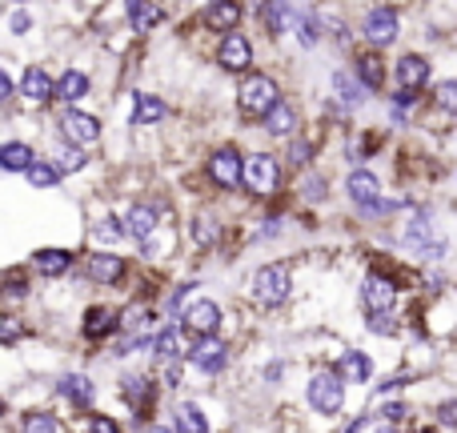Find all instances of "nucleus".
Here are the masks:
<instances>
[{
  "label": "nucleus",
  "instance_id": "obj_34",
  "mask_svg": "<svg viewBox=\"0 0 457 433\" xmlns=\"http://www.w3.org/2000/svg\"><path fill=\"white\" fill-rule=\"evenodd\" d=\"M333 80H337V96H341V101H345L349 104V109H353V104H361V88H357V85H361V80H357V85H353V77H349V72H337V77H333Z\"/></svg>",
  "mask_w": 457,
  "mask_h": 433
},
{
  "label": "nucleus",
  "instance_id": "obj_44",
  "mask_svg": "<svg viewBox=\"0 0 457 433\" xmlns=\"http://www.w3.org/2000/svg\"><path fill=\"white\" fill-rule=\"evenodd\" d=\"M437 418H442V426H457V402H445Z\"/></svg>",
  "mask_w": 457,
  "mask_h": 433
},
{
  "label": "nucleus",
  "instance_id": "obj_26",
  "mask_svg": "<svg viewBox=\"0 0 457 433\" xmlns=\"http://www.w3.org/2000/svg\"><path fill=\"white\" fill-rule=\"evenodd\" d=\"M32 165V149L24 141H4L0 145V169L4 173H24Z\"/></svg>",
  "mask_w": 457,
  "mask_h": 433
},
{
  "label": "nucleus",
  "instance_id": "obj_31",
  "mask_svg": "<svg viewBox=\"0 0 457 433\" xmlns=\"http://www.w3.org/2000/svg\"><path fill=\"white\" fill-rule=\"evenodd\" d=\"M24 173H29V185H32V189H56V185H61V173H56L53 165H45V161H32Z\"/></svg>",
  "mask_w": 457,
  "mask_h": 433
},
{
  "label": "nucleus",
  "instance_id": "obj_15",
  "mask_svg": "<svg viewBox=\"0 0 457 433\" xmlns=\"http://www.w3.org/2000/svg\"><path fill=\"white\" fill-rule=\"evenodd\" d=\"M117 325H120L117 309L112 305H93V309H85V325H80V329H85L88 341H96V337H109Z\"/></svg>",
  "mask_w": 457,
  "mask_h": 433
},
{
  "label": "nucleus",
  "instance_id": "obj_38",
  "mask_svg": "<svg viewBox=\"0 0 457 433\" xmlns=\"http://www.w3.org/2000/svg\"><path fill=\"white\" fill-rule=\"evenodd\" d=\"M24 429H29V433H37V429L53 433V429H61V421L48 418V413H29V418H24Z\"/></svg>",
  "mask_w": 457,
  "mask_h": 433
},
{
  "label": "nucleus",
  "instance_id": "obj_18",
  "mask_svg": "<svg viewBox=\"0 0 457 433\" xmlns=\"http://www.w3.org/2000/svg\"><path fill=\"white\" fill-rule=\"evenodd\" d=\"M21 96L29 104H45L48 96H53V77H48L45 69H37V64H32V69L24 72V80H21Z\"/></svg>",
  "mask_w": 457,
  "mask_h": 433
},
{
  "label": "nucleus",
  "instance_id": "obj_27",
  "mask_svg": "<svg viewBox=\"0 0 457 433\" xmlns=\"http://www.w3.org/2000/svg\"><path fill=\"white\" fill-rule=\"evenodd\" d=\"M261 21H265L269 32L281 37L285 29H293V8L285 4V0H265V4H261Z\"/></svg>",
  "mask_w": 457,
  "mask_h": 433
},
{
  "label": "nucleus",
  "instance_id": "obj_21",
  "mask_svg": "<svg viewBox=\"0 0 457 433\" xmlns=\"http://www.w3.org/2000/svg\"><path fill=\"white\" fill-rule=\"evenodd\" d=\"M88 277L101 285H117L120 277H125V261L112 257V253H96V257L88 261Z\"/></svg>",
  "mask_w": 457,
  "mask_h": 433
},
{
  "label": "nucleus",
  "instance_id": "obj_12",
  "mask_svg": "<svg viewBox=\"0 0 457 433\" xmlns=\"http://www.w3.org/2000/svg\"><path fill=\"white\" fill-rule=\"evenodd\" d=\"M185 329H189L193 337L217 333L221 329V305H217V301H193V305L185 309Z\"/></svg>",
  "mask_w": 457,
  "mask_h": 433
},
{
  "label": "nucleus",
  "instance_id": "obj_7",
  "mask_svg": "<svg viewBox=\"0 0 457 433\" xmlns=\"http://www.w3.org/2000/svg\"><path fill=\"white\" fill-rule=\"evenodd\" d=\"M61 133L69 137L72 145H93L96 137H101V121H96L93 112H85V109H72V104H64V112H61Z\"/></svg>",
  "mask_w": 457,
  "mask_h": 433
},
{
  "label": "nucleus",
  "instance_id": "obj_22",
  "mask_svg": "<svg viewBox=\"0 0 457 433\" xmlns=\"http://www.w3.org/2000/svg\"><path fill=\"white\" fill-rule=\"evenodd\" d=\"M237 21H241V4L237 0H213V8L205 12V24L217 32H233Z\"/></svg>",
  "mask_w": 457,
  "mask_h": 433
},
{
  "label": "nucleus",
  "instance_id": "obj_29",
  "mask_svg": "<svg viewBox=\"0 0 457 433\" xmlns=\"http://www.w3.org/2000/svg\"><path fill=\"white\" fill-rule=\"evenodd\" d=\"M173 418H177V429H185V433L209 429V421H205V413L197 410V402H181V405H173Z\"/></svg>",
  "mask_w": 457,
  "mask_h": 433
},
{
  "label": "nucleus",
  "instance_id": "obj_17",
  "mask_svg": "<svg viewBox=\"0 0 457 433\" xmlns=\"http://www.w3.org/2000/svg\"><path fill=\"white\" fill-rule=\"evenodd\" d=\"M56 389H61V397H69V405H77V410L93 405V381H88L85 373H64V378L56 381Z\"/></svg>",
  "mask_w": 457,
  "mask_h": 433
},
{
  "label": "nucleus",
  "instance_id": "obj_32",
  "mask_svg": "<svg viewBox=\"0 0 457 433\" xmlns=\"http://www.w3.org/2000/svg\"><path fill=\"white\" fill-rule=\"evenodd\" d=\"M165 21V8L161 4H153V0H141V4H137V12H133V24L141 32H149V29H157V24Z\"/></svg>",
  "mask_w": 457,
  "mask_h": 433
},
{
  "label": "nucleus",
  "instance_id": "obj_11",
  "mask_svg": "<svg viewBox=\"0 0 457 433\" xmlns=\"http://www.w3.org/2000/svg\"><path fill=\"white\" fill-rule=\"evenodd\" d=\"M405 245L418 253H429V257H442V249H445V241L434 233V225H429L426 213H413V221L405 225Z\"/></svg>",
  "mask_w": 457,
  "mask_h": 433
},
{
  "label": "nucleus",
  "instance_id": "obj_2",
  "mask_svg": "<svg viewBox=\"0 0 457 433\" xmlns=\"http://www.w3.org/2000/svg\"><path fill=\"white\" fill-rule=\"evenodd\" d=\"M285 297H289V269L285 265H261L257 273H253V301L257 305H285Z\"/></svg>",
  "mask_w": 457,
  "mask_h": 433
},
{
  "label": "nucleus",
  "instance_id": "obj_46",
  "mask_svg": "<svg viewBox=\"0 0 457 433\" xmlns=\"http://www.w3.org/2000/svg\"><path fill=\"white\" fill-rule=\"evenodd\" d=\"M88 426H93V429H104V433H117V429H120L117 421H109V418H93Z\"/></svg>",
  "mask_w": 457,
  "mask_h": 433
},
{
  "label": "nucleus",
  "instance_id": "obj_10",
  "mask_svg": "<svg viewBox=\"0 0 457 433\" xmlns=\"http://www.w3.org/2000/svg\"><path fill=\"white\" fill-rule=\"evenodd\" d=\"M361 305L365 313H381V309H394L397 305V285L381 273H370L361 285Z\"/></svg>",
  "mask_w": 457,
  "mask_h": 433
},
{
  "label": "nucleus",
  "instance_id": "obj_43",
  "mask_svg": "<svg viewBox=\"0 0 457 433\" xmlns=\"http://www.w3.org/2000/svg\"><path fill=\"white\" fill-rule=\"evenodd\" d=\"M378 410H381V418H386V421H402V418H405V405H402V402H394V405H378Z\"/></svg>",
  "mask_w": 457,
  "mask_h": 433
},
{
  "label": "nucleus",
  "instance_id": "obj_3",
  "mask_svg": "<svg viewBox=\"0 0 457 433\" xmlns=\"http://www.w3.org/2000/svg\"><path fill=\"white\" fill-rule=\"evenodd\" d=\"M241 185L253 197H269V193L281 185V169H277V161L269 157V153H253L241 169Z\"/></svg>",
  "mask_w": 457,
  "mask_h": 433
},
{
  "label": "nucleus",
  "instance_id": "obj_4",
  "mask_svg": "<svg viewBox=\"0 0 457 433\" xmlns=\"http://www.w3.org/2000/svg\"><path fill=\"white\" fill-rule=\"evenodd\" d=\"M349 197L357 201V205L365 209V217H386L394 205H386L381 201V181L370 173V169H357V173H349Z\"/></svg>",
  "mask_w": 457,
  "mask_h": 433
},
{
  "label": "nucleus",
  "instance_id": "obj_23",
  "mask_svg": "<svg viewBox=\"0 0 457 433\" xmlns=\"http://www.w3.org/2000/svg\"><path fill=\"white\" fill-rule=\"evenodd\" d=\"M85 93H88V77H85V72H77V69H69L61 80H53V96H56V101H64V104L80 101Z\"/></svg>",
  "mask_w": 457,
  "mask_h": 433
},
{
  "label": "nucleus",
  "instance_id": "obj_1",
  "mask_svg": "<svg viewBox=\"0 0 457 433\" xmlns=\"http://www.w3.org/2000/svg\"><path fill=\"white\" fill-rule=\"evenodd\" d=\"M305 397H309V410L313 413H337L341 405H345V378H341L337 370H321V373H313L309 378V389H305Z\"/></svg>",
  "mask_w": 457,
  "mask_h": 433
},
{
  "label": "nucleus",
  "instance_id": "obj_37",
  "mask_svg": "<svg viewBox=\"0 0 457 433\" xmlns=\"http://www.w3.org/2000/svg\"><path fill=\"white\" fill-rule=\"evenodd\" d=\"M437 104L457 117V80H442V85H437Z\"/></svg>",
  "mask_w": 457,
  "mask_h": 433
},
{
  "label": "nucleus",
  "instance_id": "obj_28",
  "mask_svg": "<svg viewBox=\"0 0 457 433\" xmlns=\"http://www.w3.org/2000/svg\"><path fill=\"white\" fill-rule=\"evenodd\" d=\"M161 117H165V101H161V96H149V93L137 96V109H133L137 125H157Z\"/></svg>",
  "mask_w": 457,
  "mask_h": 433
},
{
  "label": "nucleus",
  "instance_id": "obj_5",
  "mask_svg": "<svg viewBox=\"0 0 457 433\" xmlns=\"http://www.w3.org/2000/svg\"><path fill=\"white\" fill-rule=\"evenodd\" d=\"M237 101H241V109L249 112V117H265V112L281 101V96H277V80L273 77H245Z\"/></svg>",
  "mask_w": 457,
  "mask_h": 433
},
{
  "label": "nucleus",
  "instance_id": "obj_16",
  "mask_svg": "<svg viewBox=\"0 0 457 433\" xmlns=\"http://www.w3.org/2000/svg\"><path fill=\"white\" fill-rule=\"evenodd\" d=\"M429 80V61L421 53H405L402 61H397V88H418Z\"/></svg>",
  "mask_w": 457,
  "mask_h": 433
},
{
  "label": "nucleus",
  "instance_id": "obj_9",
  "mask_svg": "<svg viewBox=\"0 0 457 433\" xmlns=\"http://www.w3.org/2000/svg\"><path fill=\"white\" fill-rule=\"evenodd\" d=\"M361 32H365V40H373L378 48H386V45H394V40H397L402 24H397L394 8H373V12L361 21Z\"/></svg>",
  "mask_w": 457,
  "mask_h": 433
},
{
  "label": "nucleus",
  "instance_id": "obj_13",
  "mask_svg": "<svg viewBox=\"0 0 457 433\" xmlns=\"http://www.w3.org/2000/svg\"><path fill=\"white\" fill-rule=\"evenodd\" d=\"M217 61H221V69H228V72H245L253 64V45L237 29L225 32L221 48H217Z\"/></svg>",
  "mask_w": 457,
  "mask_h": 433
},
{
  "label": "nucleus",
  "instance_id": "obj_36",
  "mask_svg": "<svg viewBox=\"0 0 457 433\" xmlns=\"http://www.w3.org/2000/svg\"><path fill=\"white\" fill-rule=\"evenodd\" d=\"M293 29H297L301 45H317V16H293Z\"/></svg>",
  "mask_w": 457,
  "mask_h": 433
},
{
  "label": "nucleus",
  "instance_id": "obj_40",
  "mask_svg": "<svg viewBox=\"0 0 457 433\" xmlns=\"http://www.w3.org/2000/svg\"><path fill=\"white\" fill-rule=\"evenodd\" d=\"M21 333H24V325L16 317L0 313V341H21Z\"/></svg>",
  "mask_w": 457,
  "mask_h": 433
},
{
  "label": "nucleus",
  "instance_id": "obj_33",
  "mask_svg": "<svg viewBox=\"0 0 457 433\" xmlns=\"http://www.w3.org/2000/svg\"><path fill=\"white\" fill-rule=\"evenodd\" d=\"M120 389H125V397H129V402H133V405H141V410H145V405H149V397H153V386L141 378V373H133V378H125V381H120Z\"/></svg>",
  "mask_w": 457,
  "mask_h": 433
},
{
  "label": "nucleus",
  "instance_id": "obj_30",
  "mask_svg": "<svg viewBox=\"0 0 457 433\" xmlns=\"http://www.w3.org/2000/svg\"><path fill=\"white\" fill-rule=\"evenodd\" d=\"M153 349H157V357H177L181 354V325H165V329H157Z\"/></svg>",
  "mask_w": 457,
  "mask_h": 433
},
{
  "label": "nucleus",
  "instance_id": "obj_14",
  "mask_svg": "<svg viewBox=\"0 0 457 433\" xmlns=\"http://www.w3.org/2000/svg\"><path fill=\"white\" fill-rule=\"evenodd\" d=\"M157 221H161V213L153 205H129L125 213H120V233L137 237V241H149Z\"/></svg>",
  "mask_w": 457,
  "mask_h": 433
},
{
  "label": "nucleus",
  "instance_id": "obj_41",
  "mask_svg": "<svg viewBox=\"0 0 457 433\" xmlns=\"http://www.w3.org/2000/svg\"><path fill=\"white\" fill-rule=\"evenodd\" d=\"M8 29H12V32H29L32 29V16L29 12H12V16H8Z\"/></svg>",
  "mask_w": 457,
  "mask_h": 433
},
{
  "label": "nucleus",
  "instance_id": "obj_35",
  "mask_svg": "<svg viewBox=\"0 0 457 433\" xmlns=\"http://www.w3.org/2000/svg\"><path fill=\"white\" fill-rule=\"evenodd\" d=\"M365 317H370V329L378 333V337H394L397 333V321H394L389 309H381V313H365Z\"/></svg>",
  "mask_w": 457,
  "mask_h": 433
},
{
  "label": "nucleus",
  "instance_id": "obj_8",
  "mask_svg": "<svg viewBox=\"0 0 457 433\" xmlns=\"http://www.w3.org/2000/svg\"><path fill=\"white\" fill-rule=\"evenodd\" d=\"M241 169H245V161L233 145H228V149H217L213 161H209V181L221 185V189H237V185H241Z\"/></svg>",
  "mask_w": 457,
  "mask_h": 433
},
{
  "label": "nucleus",
  "instance_id": "obj_24",
  "mask_svg": "<svg viewBox=\"0 0 457 433\" xmlns=\"http://www.w3.org/2000/svg\"><path fill=\"white\" fill-rule=\"evenodd\" d=\"M337 373L345 381H353V386H365V381L373 378V362L365 354H357V349H349L345 357H341V365H337Z\"/></svg>",
  "mask_w": 457,
  "mask_h": 433
},
{
  "label": "nucleus",
  "instance_id": "obj_19",
  "mask_svg": "<svg viewBox=\"0 0 457 433\" xmlns=\"http://www.w3.org/2000/svg\"><path fill=\"white\" fill-rule=\"evenodd\" d=\"M265 133L269 137H293L297 133V109L285 101H277L273 109L265 112Z\"/></svg>",
  "mask_w": 457,
  "mask_h": 433
},
{
  "label": "nucleus",
  "instance_id": "obj_39",
  "mask_svg": "<svg viewBox=\"0 0 457 433\" xmlns=\"http://www.w3.org/2000/svg\"><path fill=\"white\" fill-rule=\"evenodd\" d=\"M161 378H165V386H181V362L177 357H161Z\"/></svg>",
  "mask_w": 457,
  "mask_h": 433
},
{
  "label": "nucleus",
  "instance_id": "obj_20",
  "mask_svg": "<svg viewBox=\"0 0 457 433\" xmlns=\"http://www.w3.org/2000/svg\"><path fill=\"white\" fill-rule=\"evenodd\" d=\"M32 269H37L40 277H64L72 269V253H64V249H40L37 257H32Z\"/></svg>",
  "mask_w": 457,
  "mask_h": 433
},
{
  "label": "nucleus",
  "instance_id": "obj_45",
  "mask_svg": "<svg viewBox=\"0 0 457 433\" xmlns=\"http://www.w3.org/2000/svg\"><path fill=\"white\" fill-rule=\"evenodd\" d=\"M12 88H16V85H12V77H8V72L0 69V104H4L8 96H12Z\"/></svg>",
  "mask_w": 457,
  "mask_h": 433
},
{
  "label": "nucleus",
  "instance_id": "obj_42",
  "mask_svg": "<svg viewBox=\"0 0 457 433\" xmlns=\"http://www.w3.org/2000/svg\"><path fill=\"white\" fill-rule=\"evenodd\" d=\"M80 165H85V157H80L77 149H64L61 153V169H69V173H72V169H80Z\"/></svg>",
  "mask_w": 457,
  "mask_h": 433
},
{
  "label": "nucleus",
  "instance_id": "obj_6",
  "mask_svg": "<svg viewBox=\"0 0 457 433\" xmlns=\"http://www.w3.org/2000/svg\"><path fill=\"white\" fill-rule=\"evenodd\" d=\"M189 362H193V370L197 373L217 378V373H225V365H228V346L217 337V333H205V337L189 349Z\"/></svg>",
  "mask_w": 457,
  "mask_h": 433
},
{
  "label": "nucleus",
  "instance_id": "obj_25",
  "mask_svg": "<svg viewBox=\"0 0 457 433\" xmlns=\"http://www.w3.org/2000/svg\"><path fill=\"white\" fill-rule=\"evenodd\" d=\"M357 80H361L365 88L386 85V61H381V53H361L357 56Z\"/></svg>",
  "mask_w": 457,
  "mask_h": 433
},
{
  "label": "nucleus",
  "instance_id": "obj_47",
  "mask_svg": "<svg viewBox=\"0 0 457 433\" xmlns=\"http://www.w3.org/2000/svg\"><path fill=\"white\" fill-rule=\"evenodd\" d=\"M0 413H4V402H0Z\"/></svg>",
  "mask_w": 457,
  "mask_h": 433
}]
</instances>
